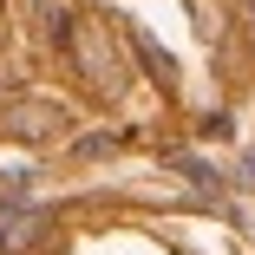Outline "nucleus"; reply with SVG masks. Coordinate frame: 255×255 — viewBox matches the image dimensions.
<instances>
[{
	"label": "nucleus",
	"instance_id": "obj_1",
	"mask_svg": "<svg viewBox=\"0 0 255 255\" xmlns=\"http://www.w3.org/2000/svg\"><path fill=\"white\" fill-rule=\"evenodd\" d=\"M66 53H72V66L92 79V92H105V98H118L125 92V59H118V39H112V26L105 20H66Z\"/></svg>",
	"mask_w": 255,
	"mask_h": 255
},
{
	"label": "nucleus",
	"instance_id": "obj_2",
	"mask_svg": "<svg viewBox=\"0 0 255 255\" xmlns=\"http://www.w3.org/2000/svg\"><path fill=\"white\" fill-rule=\"evenodd\" d=\"M53 131H66V112H59V105H46V98H13V105L0 112V137L39 144V137H53Z\"/></svg>",
	"mask_w": 255,
	"mask_h": 255
},
{
	"label": "nucleus",
	"instance_id": "obj_3",
	"mask_svg": "<svg viewBox=\"0 0 255 255\" xmlns=\"http://www.w3.org/2000/svg\"><path fill=\"white\" fill-rule=\"evenodd\" d=\"M46 229H53V210H20V216L0 223V249H33Z\"/></svg>",
	"mask_w": 255,
	"mask_h": 255
},
{
	"label": "nucleus",
	"instance_id": "obj_4",
	"mask_svg": "<svg viewBox=\"0 0 255 255\" xmlns=\"http://www.w3.org/2000/svg\"><path fill=\"white\" fill-rule=\"evenodd\" d=\"M131 46H137V53H144V66L157 72V85L170 92V85H177V59H170V53H164V46L150 39V33H137V26H131Z\"/></svg>",
	"mask_w": 255,
	"mask_h": 255
},
{
	"label": "nucleus",
	"instance_id": "obj_5",
	"mask_svg": "<svg viewBox=\"0 0 255 255\" xmlns=\"http://www.w3.org/2000/svg\"><path fill=\"white\" fill-rule=\"evenodd\" d=\"M170 164H177V170H183L196 190H216V183H223V177H216L210 164H203V157H190V150H170Z\"/></svg>",
	"mask_w": 255,
	"mask_h": 255
},
{
	"label": "nucleus",
	"instance_id": "obj_6",
	"mask_svg": "<svg viewBox=\"0 0 255 255\" xmlns=\"http://www.w3.org/2000/svg\"><path fill=\"white\" fill-rule=\"evenodd\" d=\"M26 183H33V177H0V203H20V196H26Z\"/></svg>",
	"mask_w": 255,
	"mask_h": 255
}]
</instances>
